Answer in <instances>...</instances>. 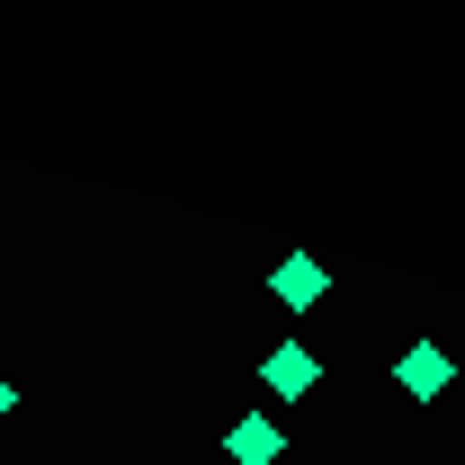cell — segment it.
<instances>
[{"label":"cell","instance_id":"obj_1","mask_svg":"<svg viewBox=\"0 0 465 465\" xmlns=\"http://www.w3.org/2000/svg\"><path fill=\"white\" fill-rule=\"evenodd\" d=\"M394 385H403L411 403H439V394L457 385V358H448L439 341H411L403 358H394Z\"/></svg>","mask_w":465,"mask_h":465},{"label":"cell","instance_id":"obj_2","mask_svg":"<svg viewBox=\"0 0 465 465\" xmlns=\"http://www.w3.org/2000/svg\"><path fill=\"white\" fill-rule=\"evenodd\" d=\"M322 287H331V260H322V251H287V260L269 269V295H278L287 313H304V304H322Z\"/></svg>","mask_w":465,"mask_h":465},{"label":"cell","instance_id":"obj_3","mask_svg":"<svg viewBox=\"0 0 465 465\" xmlns=\"http://www.w3.org/2000/svg\"><path fill=\"white\" fill-rule=\"evenodd\" d=\"M313 376H322V358H313L304 341H278V349H269V367H260V385H269L278 403H295V394H313Z\"/></svg>","mask_w":465,"mask_h":465},{"label":"cell","instance_id":"obj_4","mask_svg":"<svg viewBox=\"0 0 465 465\" xmlns=\"http://www.w3.org/2000/svg\"><path fill=\"white\" fill-rule=\"evenodd\" d=\"M232 465H278L287 457V430H278V420H260V411H251V420H232Z\"/></svg>","mask_w":465,"mask_h":465},{"label":"cell","instance_id":"obj_5","mask_svg":"<svg viewBox=\"0 0 465 465\" xmlns=\"http://www.w3.org/2000/svg\"><path fill=\"white\" fill-rule=\"evenodd\" d=\"M9 403H18V394H9V376H0V420H9Z\"/></svg>","mask_w":465,"mask_h":465}]
</instances>
